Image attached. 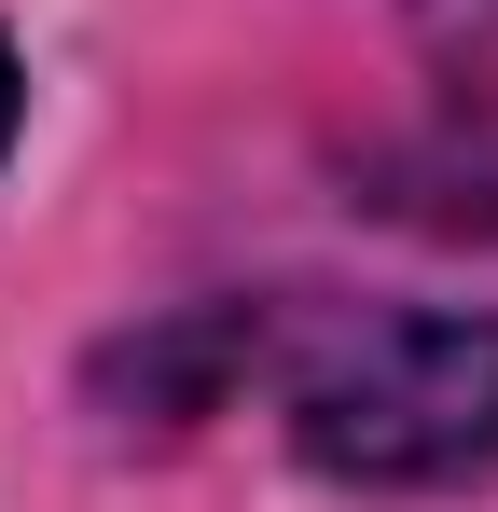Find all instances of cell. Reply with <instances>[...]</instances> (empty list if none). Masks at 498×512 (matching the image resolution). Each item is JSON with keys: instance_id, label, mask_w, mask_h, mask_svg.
I'll return each instance as SVG.
<instances>
[{"instance_id": "6da1fadb", "label": "cell", "mask_w": 498, "mask_h": 512, "mask_svg": "<svg viewBox=\"0 0 498 512\" xmlns=\"http://www.w3.org/2000/svg\"><path fill=\"white\" fill-rule=\"evenodd\" d=\"M291 457L360 499H443L498 471V305H374L291 346Z\"/></svg>"}, {"instance_id": "7a4b0ae2", "label": "cell", "mask_w": 498, "mask_h": 512, "mask_svg": "<svg viewBox=\"0 0 498 512\" xmlns=\"http://www.w3.org/2000/svg\"><path fill=\"white\" fill-rule=\"evenodd\" d=\"M14 139H28V56H14V28H0V167H14Z\"/></svg>"}, {"instance_id": "3957f363", "label": "cell", "mask_w": 498, "mask_h": 512, "mask_svg": "<svg viewBox=\"0 0 498 512\" xmlns=\"http://www.w3.org/2000/svg\"><path fill=\"white\" fill-rule=\"evenodd\" d=\"M402 14H429V28H485L498 0H402Z\"/></svg>"}]
</instances>
